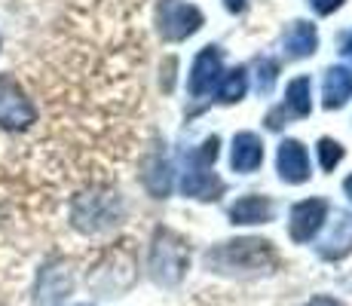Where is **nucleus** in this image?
I'll list each match as a JSON object with an SVG mask.
<instances>
[{
  "label": "nucleus",
  "instance_id": "nucleus-1",
  "mask_svg": "<svg viewBox=\"0 0 352 306\" xmlns=\"http://www.w3.org/2000/svg\"><path fill=\"white\" fill-rule=\"evenodd\" d=\"M206 267L214 273L245 276V273H267L276 267V251L263 239H236L221 242L206 254Z\"/></svg>",
  "mask_w": 352,
  "mask_h": 306
},
{
  "label": "nucleus",
  "instance_id": "nucleus-2",
  "mask_svg": "<svg viewBox=\"0 0 352 306\" xmlns=\"http://www.w3.org/2000/svg\"><path fill=\"white\" fill-rule=\"evenodd\" d=\"M123 217V199L111 190H89L80 193L71 206V223L80 233H104Z\"/></svg>",
  "mask_w": 352,
  "mask_h": 306
},
{
  "label": "nucleus",
  "instance_id": "nucleus-3",
  "mask_svg": "<svg viewBox=\"0 0 352 306\" xmlns=\"http://www.w3.org/2000/svg\"><path fill=\"white\" fill-rule=\"evenodd\" d=\"M187 263H190V254H187V245L178 233L172 230H157L153 236V245H151V276L157 285H178L187 273Z\"/></svg>",
  "mask_w": 352,
  "mask_h": 306
},
{
  "label": "nucleus",
  "instance_id": "nucleus-4",
  "mask_svg": "<svg viewBox=\"0 0 352 306\" xmlns=\"http://www.w3.org/2000/svg\"><path fill=\"white\" fill-rule=\"evenodd\" d=\"M218 160V138H206L202 147L190 156V168L184 172V181H181V190L184 196H193V199H218L221 193V181L214 178L212 162Z\"/></svg>",
  "mask_w": 352,
  "mask_h": 306
},
{
  "label": "nucleus",
  "instance_id": "nucleus-5",
  "mask_svg": "<svg viewBox=\"0 0 352 306\" xmlns=\"http://www.w3.org/2000/svg\"><path fill=\"white\" fill-rule=\"evenodd\" d=\"M34 122H37V107L10 74H0V129L25 132Z\"/></svg>",
  "mask_w": 352,
  "mask_h": 306
},
{
  "label": "nucleus",
  "instance_id": "nucleus-6",
  "mask_svg": "<svg viewBox=\"0 0 352 306\" xmlns=\"http://www.w3.org/2000/svg\"><path fill=\"white\" fill-rule=\"evenodd\" d=\"M74 291V270L67 261H52L40 270L37 288H34V303L37 306H62Z\"/></svg>",
  "mask_w": 352,
  "mask_h": 306
},
{
  "label": "nucleus",
  "instance_id": "nucleus-7",
  "mask_svg": "<svg viewBox=\"0 0 352 306\" xmlns=\"http://www.w3.org/2000/svg\"><path fill=\"white\" fill-rule=\"evenodd\" d=\"M202 28V12L187 0H162L160 31L166 40H187Z\"/></svg>",
  "mask_w": 352,
  "mask_h": 306
},
{
  "label": "nucleus",
  "instance_id": "nucleus-8",
  "mask_svg": "<svg viewBox=\"0 0 352 306\" xmlns=\"http://www.w3.org/2000/svg\"><path fill=\"white\" fill-rule=\"evenodd\" d=\"M331 206L324 199H303L291 208V223H288V233L294 242H309L316 233L322 230V223L328 221Z\"/></svg>",
  "mask_w": 352,
  "mask_h": 306
},
{
  "label": "nucleus",
  "instance_id": "nucleus-9",
  "mask_svg": "<svg viewBox=\"0 0 352 306\" xmlns=\"http://www.w3.org/2000/svg\"><path fill=\"white\" fill-rule=\"evenodd\" d=\"M218 80H221V52H218V46H206V50L193 58L190 80H187L190 95L202 98V95H208L218 86Z\"/></svg>",
  "mask_w": 352,
  "mask_h": 306
},
{
  "label": "nucleus",
  "instance_id": "nucleus-10",
  "mask_svg": "<svg viewBox=\"0 0 352 306\" xmlns=\"http://www.w3.org/2000/svg\"><path fill=\"white\" fill-rule=\"evenodd\" d=\"M276 166H279V178L285 184H303L309 178V156L307 147L294 138H285L279 144V156H276Z\"/></svg>",
  "mask_w": 352,
  "mask_h": 306
},
{
  "label": "nucleus",
  "instance_id": "nucleus-11",
  "mask_svg": "<svg viewBox=\"0 0 352 306\" xmlns=\"http://www.w3.org/2000/svg\"><path fill=\"white\" fill-rule=\"evenodd\" d=\"M349 251H352V212H337L319 245V254L324 261H340Z\"/></svg>",
  "mask_w": 352,
  "mask_h": 306
},
{
  "label": "nucleus",
  "instance_id": "nucleus-12",
  "mask_svg": "<svg viewBox=\"0 0 352 306\" xmlns=\"http://www.w3.org/2000/svg\"><path fill=\"white\" fill-rule=\"evenodd\" d=\"M263 162V141L254 132H239L233 138V153H230V166L239 175H252Z\"/></svg>",
  "mask_w": 352,
  "mask_h": 306
},
{
  "label": "nucleus",
  "instance_id": "nucleus-13",
  "mask_svg": "<svg viewBox=\"0 0 352 306\" xmlns=\"http://www.w3.org/2000/svg\"><path fill=\"white\" fill-rule=\"evenodd\" d=\"M282 46H285L288 58H307V56H313L316 46H319V31L309 22H291V28L285 31V37H282Z\"/></svg>",
  "mask_w": 352,
  "mask_h": 306
},
{
  "label": "nucleus",
  "instance_id": "nucleus-14",
  "mask_svg": "<svg viewBox=\"0 0 352 306\" xmlns=\"http://www.w3.org/2000/svg\"><path fill=\"white\" fill-rule=\"evenodd\" d=\"M273 217V202L267 196H242L230 206V221L233 223H267Z\"/></svg>",
  "mask_w": 352,
  "mask_h": 306
},
{
  "label": "nucleus",
  "instance_id": "nucleus-15",
  "mask_svg": "<svg viewBox=\"0 0 352 306\" xmlns=\"http://www.w3.org/2000/svg\"><path fill=\"white\" fill-rule=\"evenodd\" d=\"M322 95H324V107H328V111L346 105L352 98V71L349 67H331V71L324 74Z\"/></svg>",
  "mask_w": 352,
  "mask_h": 306
},
{
  "label": "nucleus",
  "instance_id": "nucleus-16",
  "mask_svg": "<svg viewBox=\"0 0 352 306\" xmlns=\"http://www.w3.org/2000/svg\"><path fill=\"white\" fill-rule=\"evenodd\" d=\"M313 83L309 77H294L288 83V92H285V105L279 107L276 113H288V117H309L313 111Z\"/></svg>",
  "mask_w": 352,
  "mask_h": 306
},
{
  "label": "nucleus",
  "instance_id": "nucleus-17",
  "mask_svg": "<svg viewBox=\"0 0 352 306\" xmlns=\"http://www.w3.org/2000/svg\"><path fill=\"white\" fill-rule=\"evenodd\" d=\"M248 89V74L245 67H236V71H230L224 77V83H221V101L224 105H233V101H239L242 95Z\"/></svg>",
  "mask_w": 352,
  "mask_h": 306
},
{
  "label": "nucleus",
  "instance_id": "nucleus-18",
  "mask_svg": "<svg viewBox=\"0 0 352 306\" xmlns=\"http://www.w3.org/2000/svg\"><path fill=\"white\" fill-rule=\"evenodd\" d=\"M144 184L153 196H166L172 187V172H168V162H153L151 172L144 175Z\"/></svg>",
  "mask_w": 352,
  "mask_h": 306
},
{
  "label": "nucleus",
  "instance_id": "nucleus-19",
  "mask_svg": "<svg viewBox=\"0 0 352 306\" xmlns=\"http://www.w3.org/2000/svg\"><path fill=\"white\" fill-rule=\"evenodd\" d=\"M276 74H279V65L273 58H261L257 61V92L270 95L276 86Z\"/></svg>",
  "mask_w": 352,
  "mask_h": 306
},
{
  "label": "nucleus",
  "instance_id": "nucleus-20",
  "mask_svg": "<svg viewBox=\"0 0 352 306\" xmlns=\"http://www.w3.org/2000/svg\"><path fill=\"white\" fill-rule=\"evenodd\" d=\"M319 160H322V168H324V172H334V166H340V160H343L340 141L322 138V141H319Z\"/></svg>",
  "mask_w": 352,
  "mask_h": 306
},
{
  "label": "nucleus",
  "instance_id": "nucleus-21",
  "mask_svg": "<svg viewBox=\"0 0 352 306\" xmlns=\"http://www.w3.org/2000/svg\"><path fill=\"white\" fill-rule=\"evenodd\" d=\"M309 3H313V10L319 12V16H331L334 10L343 6V0H309Z\"/></svg>",
  "mask_w": 352,
  "mask_h": 306
},
{
  "label": "nucleus",
  "instance_id": "nucleus-22",
  "mask_svg": "<svg viewBox=\"0 0 352 306\" xmlns=\"http://www.w3.org/2000/svg\"><path fill=\"white\" fill-rule=\"evenodd\" d=\"M224 6L230 12H242V10H245V0H224Z\"/></svg>",
  "mask_w": 352,
  "mask_h": 306
},
{
  "label": "nucleus",
  "instance_id": "nucleus-23",
  "mask_svg": "<svg viewBox=\"0 0 352 306\" xmlns=\"http://www.w3.org/2000/svg\"><path fill=\"white\" fill-rule=\"evenodd\" d=\"M307 306H340L337 300H331V297H313Z\"/></svg>",
  "mask_w": 352,
  "mask_h": 306
},
{
  "label": "nucleus",
  "instance_id": "nucleus-24",
  "mask_svg": "<svg viewBox=\"0 0 352 306\" xmlns=\"http://www.w3.org/2000/svg\"><path fill=\"white\" fill-rule=\"evenodd\" d=\"M343 190H346V196H349V199H352V175H349V178H346V181H343Z\"/></svg>",
  "mask_w": 352,
  "mask_h": 306
},
{
  "label": "nucleus",
  "instance_id": "nucleus-25",
  "mask_svg": "<svg viewBox=\"0 0 352 306\" xmlns=\"http://www.w3.org/2000/svg\"><path fill=\"white\" fill-rule=\"evenodd\" d=\"M343 52H346V56H352V37L346 40V46H343Z\"/></svg>",
  "mask_w": 352,
  "mask_h": 306
}]
</instances>
